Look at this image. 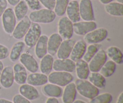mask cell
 <instances>
[{"label": "cell", "instance_id": "obj_1", "mask_svg": "<svg viewBox=\"0 0 123 103\" xmlns=\"http://www.w3.org/2000/svg\"><path fill=\"white\" fill-rule=\"evenodd\" d=\"M77 92L88 99L93 98L99 94V89L96 88L92 83L86 80L77 79L75 82Z\"/></svg>", "mask_w": 123, "mask_h": 103}, {"label": "cell", "instance_id": "obj_2", "mask_svg": "<svg viewBox=\"0 0 123 103\" xmlns=\"http://www.w3.org/2000/svg\"><path fill=\"white\" fill-rule=\"evenodd\" d=\"M31 22L40 24H50L56 18L54 11L48 8H40L38 10L32 11L29 15Z\"/></svg>", "mask_w": 123, "mask_h": 103}, {"label": "cell", "instance_id": "obj_3", "mask_svg": "<svg viewBox=\"0 0 123 103\" xmlns=\"http://www.w3.org/2000/svg\"><path fill=\"white\" fill-rule=\"evenodd\" d=\"M48 78L50 83L64 87L72 82L74 77L70 72L54 71L49 74Z\"/></svg>", "mask_w": 123, "mask_h": 103}, {"label": "cell", "instance_id": "obj_4", "mask_svg": "<svg viewBox=\"0 0 123 103\" xmlns=\"http://www.w3.org/2000/svg\"><path fill=\"white\" fill-rule=\"evenodd\" d=\"M42 35V27L38 23H31V25L25 36H24V43L27 47L32 48Z\"/></svg>", "mask_w": 123, "mask_h": 103}, {"label": "cell", "instance_id": "obj_5", "mask_svg": "<svg viewBox=\"0 0 123 103\" xmlns=\"http://www.w3.org/2000/svg\"><path fill=\"white\" fill-rule=\"evenodd\" d=\"M108 31L105 28H96L85 34L84 41L89 44H96L103 42L107 38Z\"/></svg>", "mask_w": 123, "mask_h": 103}, {"label": "cell", "instance_id": "obj_6", "mask_svg": "<svg viewBox=\"0 0 123 103\" xmlns=\"http://www.w3.org/2000/svg\"><path fill=\"white\" fill-rule=\"evenodd\" d=\"M2 23L5 32L12 34L16 25V18L12 8H7L4 11L2 15Z\"/></svg>", "mask_w": 123, "mask_h": 103}, {"label": "cell", "instance_id": "obj_7", "mask_svg": "<svg viewBox=\"0 0 123 103\" xmlns=\"http://www.w3.org/2000/svg\"><path fill=\"white\" fill-rule=\"evenodd\" d=\"M73 23L67 17L64 16L59 20L58 23V34L62 39H70L73 35Z\"/></svg>", "mask_w": 123, "mask_h": 103}, {"label": "cell", "instance_id": "obj_8", "mask_svg": "<svg viewBox=\"0 0 123 103\" xmlns=\"http://www.w3.org/2000/svg\"><path fill=\"white\" fill-rule=\"evenodd\" d=\"M107 59L108 56L105 51L100 49L89 62L90 71L91 72H99L102 66L107 61Z\"/></svg>", "mask_w": 123, "mask_h": 103}, {"label": "cell", "instance_id": "obj_9", "mask_svg": "<svg viewBox=\"0 0 123 103\" xmlns=\"http://www.w3.org/2000/svg\"><path fill=\"white\" fill-rule=\"evenodd\" d=\"M79 7L80 18L85 21H94V13L91 0H80Z\"/></svg>", "mask_w": 123, "mask_h": 103}, {"label": "cell", "instance_id": "obj_10", "mask_svg": "<svg viewBox=\"0 0 123 103\" xmlns=\"http://www.w3.org/2000/svg\"><path fill=\"white\" fill-rule=\"evenodd\" d=\"M31 25V21L28 16H26L22 19L19 21L16 25L15 28L12 33V36L16 39H21L25 36L28 30Z\"/></svg>", "mask_w": 123, "mask_h": 103}, {"label": "cell", "instance_id": "obj_11", "mask_svg": "<svg viewBox=\"0 0 123 103\" xmlns=\"http://www.w3.org/2000/svg\"><path fill=\"white\" fill-rule=\"evenodd\" d=\"M73 32L78 36H85L90 31L97 28L95 21H79L73 23Z\"/></svg>", "mask_w": 123, "mask_h": 103}, {"label": "cell", "instance_id": "obj_12", "mask_svg": "<svg viewBox=\"0 0 123 103\" xmlns=\"http://www.w3.org/2000/svg\"><path fill=\"white\" fill-rule=\"evenodd\" d=\"M20 62L26 70L31 73L37 72L38 70V63L34 57L27 53H22L19 58Z\"/></svg>", "mask_w": 123, "mask_h": 103}, {"label": "cell", "instance_id": "obj_13", "mask_svg": "<svg viewBox=\"0 0 123 103\" xmlns=\"http://www.w3.org/2000/svg\"><path fill=\"white\" fill-rule=\"evenodd\" d=\"M75 62L71 59H56L54 61L53 69L55 71L73 72L75 71Z\"/></svg>", "mask_w": 123, "mask_h": 103}, {"label": "cell", "instance_id": "obj_14", "mask_svg": "<svg viewBox=\"0 0 123 103\" xmlns=\"http://www.w3.org/2000/svg\"><path fill=\"white\" fill-rule=\"evenodd\" d=\"M14 82V72L13 67L7 66L4 68L0 76L1 85L5 89H8L13 86Z\"/></svg>", "mask_w": 123, "mask_h": 103}, {"label": "cell", "instance_id": "obj_15", "mask_svg": "<svg viewBox=\"0 0 123 103\" xmlns=\"http://www.w3.org/2000/svg\"><path fill=\"white\" fill-rule=\"evenodd\" d=\"M74 43L75 42L72 39L62 41L56 53L57 57L59 59H68L70 55Z\"/></svg>", "mask_w": 123, "mask_h": 103}, {"label": "cell", "instance_id": "obj_16", "mask_svg": "<svg viewBox=\"0 0 123 103\" xmlns=\"http://www.w3.org/2000/svg\"><path fill=\"white\" fill-rule=\"evenodd\" d=\"M86 43L84 40H79L75 42L70 55L71 60L76 62L82 59L86 51Z\"/></svg>", "mask_w": 123, "mask_h": 103}, {"label": "cell", "instance_id": "obj_17", "mask_svg": "<svg viewBox=\"0 0 123 103\" xmlns=\"http://www.w3.org/2000/svg\"><path fill=\"white\" fill-rule=\"evenodd\" d=\"M19 93L21 95L30 101H32L38 98L40 96L38 90L32 85L29 84H23L19 89Z\"/></svg>", "mask_w": 123, "mask_h": 103}, {"label": "cell", "instance_id": "obj_18", "mask_svg": "<svg viewBox=\"0 0 123 103\" xmlns=\"http://www.w3.org/2000/svg\"><path fill=\"white\" fill-rule=\"evenodd\" d=\"M66 13L67 14V18L73 23L78 22L80 21V16L79 13V2L78 1L72 0L68 2L66 9Z\"/></svg>", "mask_w": 123, "mask_h": 103}, {"label": "cell", "instance_id": "obj_19", "mask_svg": "<svg viewBox=\"0 0 123 103\" xmlns=\"http://www.w3.org/2000/svg\"><path fill=\"white\" fill-rule=\"evenodd\" d=\"M62 41V38L58 33L52 34L48 37V53L49 54L52 56L55 55Z\"/></svg>", "mask_w": 123, "mask_h": 103}, {"label": "cell", "instance_id": "obj_20", "mask_svg": "<svg viewBox=\"0 0 123 103\" xmlns=\"http://www.w3.org/2000/svg\"><path fill=\"white\" fill-rule=\"evenodd\" d=\"M48 36L43 34L41 35L36 43L35 45V54L38 59H41L48 53Z\"/></svg>", "mask_w": 123, "mask_h": 103}, {"label": "cell", "instance_id": "obj_21", "mask_svg": "<svg viewBox=\"0 0 123 103\" xmlns=\"http://www.w3.org/2000/svg\"><path fill=\"white\" fill-rule=\"evenodd\" d=\"M26 82H27V84L32 85L33 86H43L48 82V76L43 73L34 72V73L30 74L27 76Z\"/></svg>", "mask_w": 123, "mask_h": 103}, {"label": "cell", "instance_id": "obj_22", "mask_svg": "<svg viewBox=\"0 0 123 103\" xmlns=\"http://www.w3.org/2000/svg\"><path fill=\"white\" fill-rule=\"evenodd\" d=\"M77 90L75 84L70 83L65 86L62 92V100L63 103H73L76 97Z\"/></svg>", "mask_w": 123, "mask_h": 103}, {"label": "cell", "instance_id": "obj_23", "mask_svg": "<svg viewBox=\"0 0 123 103\" xmlns=\"http://www.w3.org/2000/svg\"><path fill=\"white\" fill-rule=\"evenodd\" d=\"M14 82L18 84H25L27 78V72L25 68L21 63H16L13 67Z\"/></svg>", "mask_w": 123, "mask_h": 103}, {"label": "cell", "instance_id": "obj_24", "mask_svg": "<svg viewBox=\"0 0 123 103\" xmlns=\"http://www.w3.org/2000/svg\"><path fill=\"white\" fill-rule=\"evenodd\" d=\"M42 91L46 96L58 98L62 96L63 90L61 86L52 83H46L43 86Z\"/></svg>", "mask_w": 123, "mask_h": 103}, {"label": "cell", "instance_id": "obj_25", "mask_svg": "<svg viewBox=\"0 0 123 103\" xmlns=\"http://www.w3.org/2000/svg\"><path fill=\"white\" fill-rule=\"evenodd\" d=\"M75 70L79 79L86 80L90 75V71L88 63L84 60H78L75 62Z\"/></svg>", "mask_w": 123, "mask_h": 103}, {"label": "cell", "instance_id": "obj_26", "mask_svg": "<svg viewBox=\"0 0 123 103\" xmlns=\"http://www.w3.org/2000/svg\"><path fill=\"white\" fill-rule=\"evenodd\" d=\"M106 53L111 60L116 64L121 65L123 63V54L121 49L115 46L109 47L106 49Z\"/></svg>", "mask_w": 123, "mask_h": 103}, {"label": "cell", "instance_id": "obj_27", "mask_svg": "<svg viewBox=\"0 0 123 103\" xmlns=\"http://www.w3.org/2000/svg\"><path fill=\"white\" fill-rule=\"evenodd\" d=\"M25 43L22 41L17 42L13 45L9 53V57L11 61L13 62H16L19 60L20 55L25 49Z\"/></svg>", "mask_w": 123, "mask_h": 103}, {"label": "cell", "instance_id": "obj_28", "mask_svg": "<svg viewBox=\"0 0 123 103\" xmlns=\"http://www.w3.org/2000/svg\"><path fill=\"white\" fill-rule=\"evenodd\" d=\"M54 57L50 54H46L41 59L40 63V69L42 73L44 74H49L53 69Z\"/></svg>", "mask_w": 123, "mask_h": 103}, {"label": "cell", "instance_id": "obj_29", "mask_svg": "<svg viewBox=\"0 0 123 103\" xmlns=\"http://www.w3.org/2000/svg\"><path fill=\"white\" fill-rule=\"evenodd\" d=\"M105 11L111 16H123V4L117 2H111L106 4L105 7Z\"/></svg>", "mask_w": 123, "mask_h": 103}, {"label": "cell", "instance_id": "obj_30", "mask_svg": "<svg viewBox=\"0 0 123 103\" xmlns=\"http://www.w3.org/2000/svg\"><path fill=\"white\" fill-rule=\"evenodd\" d=\"M88 78L89 79V82L98 89H103L106 84L105 77L98 72L90 73Z\"/></svg>", "mask_w": 123, "mask_h": 103}, {"label": "cell", "instance_id": "obj_31", "mask_svg": "<svg viewBox=\"0 0 123 103\" xmlns=\"http://www.w3.org/2000/svg\"><path fill=\"white\" fill-rule=\"evenodd\" d=\"M28 11V7L25 1H20L15 6L14 13L16 18L18 21H20L26 16Z\"/></svg>", "mask_w": 123, "mask_h": 103}, {"label": "cell", "instance_id": "obj_32", "mask_svg": "<svg viewBox=\"0 0 123 103\" xmlns=\"http://www.w3.org/2000/svg\"><path fill=\"white\" fill-rule=\"evenodd\" d=\"M116 63L112 60H108L105 62L100 70V73L105 77L112 76L116 70Z\"/></svg>", "mask_w": 123, "mask_h": 103}, {"label": "cell", "instance_id": "obj_33", "mask_svg": "<svg viewBox=\"0 0 123 103\" xmlns=\"http://www.w3.org/2000/svg\"><path fill=\"white\" fill-rule=\"evenodd\" d=\"M69 2V0H56L54 7V12L56 16H62L66 12L67 6Z\"/></svg>", "mask_w": 123, "mask_h": 103}, {"label": "cell", "instance_id": "obj_34", "mask_svg": "<svg viewBox=\"0 0 123 103\" xmlns=\"http://www.w3.org/2000/svg\"><path fill=\"white\" fill-rule=\"evenodd\" d=\"M100 47L101 45L96 43V44H90L88 47H86V51L83 57L84 60L87 63L90 62V60L99 50Z\"/></svg>", "mask_w": 123, "mask_h": 103}, {"label": "cell", "instance_id": "obj_35", "mask_svg": "<svg viewBox=\"0 0 123 103\" xmlns=\"http://www.w3.org/2000/svg\"><path fill=\"white\" fill-rule=\"evenodd\" d=\"M112 95L108 92L98 94L91 99L89 103H111L112 101Z\"/></svg>", "mask_w": 123, "mask_h": 103}, {"label": "cell", "instance_id": "obj_36", "mask_svg": "<svg viewBox=\"0 0 123 103\" xmlns=\"http://www.w3.org/2000/svg\"><path fill=\"white\" fill-rule=\"evenodd\" d=\"M25 1L31 10H38L42 8L39 0H25Z\"/></svg>", "mask_w": 123, "mask_h": 103}, {"label": "cell", "instance_id": "obj_37", "mask_svg": "<svg viewBox=\"0 0 123 103\" xmlns=\"http://www.w3.org/2000/svg\"><path fill=\"white\" fill-rule=\"evenodd\" d=\"M10 51L7 47L0 44V60L6 59L9 56Z\"/></svg>", "mask_w": 123, "mask_h": 103}, {"label": "cell", "instance_id": "obj_38", "mask_svg": "<svg viewBox=\"0 0 123 103\" xmlns=\"http://www.w3.org/2000/svg\"><path fill=\"white\" fill-rule=\"evenodd\" d=\"M55 1L56 0H39L40 4H42L46 8H48L49 10L54 9L55 5Z\"/></svg>", "mask_w": 123, "mask_h": 103}, {"label": "cell", "instance_id": "obj_39", "mask_svg": "<svg viewBox=\"0 0 123 103\" xmlns=\"http://www.w3.org/2000/svg\"><path fill=\"white\" fill-rule=\"evenodd\" d=\"M13 103H31L30 100L26 99L20 94H16L13 98Z\"/></svg>", "mask_w": 123, "mask_h": 103}, {"label": "cell", "instance_id": "obj_40", "mask_svg": "<svg viewBox=\"0 0 123 103\" xmlns=\"http://www.w3.org/2000/svg\"><path fill=\"white\" fill-rule=\"evenodd\" d=\"M7 0H0V18L7 8Z\"/></svg>", "mask_w": 123, "mask_h": 103}, {"label": "cell", "instance_id": "obj_41", "mask_svg": "<svg viewBox=\"0 0 123 103\" xmlns=\"http://www.w3.org/2000/svg\"><path fill=\"white\" fill-rule=\"evenodd\" d=\"M46 103H59L58 100L56 98L49 97L46 101Z\"/></svg>", "mask_w": 123, "mask_h": 103}, {"label": "cell", "instance_id": "obj_42", "mask_svg": "<svg viewBox=\"0 0 123 103\" xmlns=\"http://www.w3.org/2000/svg\"><path fill=\"white\" fill-rule=\"evenodd\" d=\"M20 0H7V2L12 6H15Z\"/></svg>", "mask_w": 123, "mask_h": 103}, {"label": "cell", "instance_id": "obj_43", "mask_svg": "<svg viewBox=\"0 0 123 103\" xmlns=\"http://www.w3.org/2000/svg\"><path fill=\"white\" fill-rule=\"evenodd\" d=\"M116 103H123V92H121L120 95L118 96Z\"/></svg>", "mask_w": 123, "mask_h": 103}, {"label": "cell", "instance_id": "obj_44", "mask_svg": "<svg viewBox=\"0 0 123 103\" xmlns=\"http://www.w3.org/2000/svg\"><path fill=\"white\" fill-rule=\"evenodd\" d=\"M0 103H13V101H11L10 100H6V99L1 98L0 99Z\"/></svg>", "mask_w": 123, "mask_h": 103}, {"label": "cell", "instance_id": "obj_45", "mask_svg": "<svg viewBox=\"0 0 123 103\" xmlns=\"http://www.w3.org/2000/svg\"><path fill=\"white\" fill-rule=\"evenodd\" d=\"M113 0H100V2L103 4H107L109 3V2H111Z\"/></svg>", "mask_w": 123, "mask_h": 103}, {"label": "cell", "instance_id": "obj_46", "mask_svg": "<svg viewBox=\"0 0 123 103\" xmlns=\"http://www.w3.org/2000/svg\"><path fill=\"white\" fill-rule=\"evenodd\" d=\"M4 68V64L3 63L1 62V60H0V76H1V72H2V70H3Z\"/></svg>", "mask_w": 123, "mask_h": 103}, {"label": "cell", "instance_id": "obj_47", "mask_svg": "<svg viewBox=\"0 0 123 103\" xmlns=\"http://www.w3.org/2000/svg\"><path fill=\"white\" fill-rule=\"evenodd\" d=\"M73 103H86L85 102V101H82V100H74Z\"/></svg>", "mask_w": 123, "mask_h": 103}, {"label": "cell", "instance_id": "obj_48", "mask_svg": "<svg viewBox=\"0 0 123 103\" xmlns=\"http://www.w3.org/2000/svg\"><path fill=\"white\" fill-rule=\"evenodd\" d=\"M117 1V2L120 4H123V0H116Z\"/></svg>", "mask_w": 123, "mask_h": 103}, {"label": "cell", "instance_id": "obj_49", "mask_svg": "<svg viewBox=\"0 0 123 103\" xmlns=\"http://www.w3.org/2000/svg\"><path fill=\"white\" fill-rule=\"evenodd\" d=\"M74 1H80V0H74Z\"/></svg>", "mask_w": 123, "mask_h": 103}]
</instances>
